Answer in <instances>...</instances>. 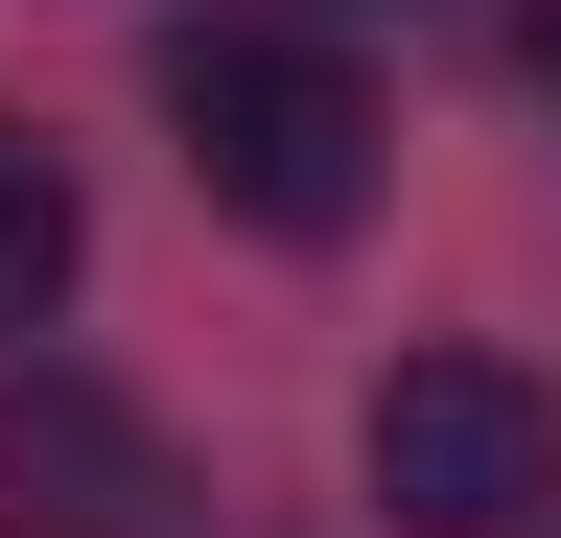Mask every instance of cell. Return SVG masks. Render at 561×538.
Segmentation results:
<instances>
[{
	"instance_id": "obj_3",
	"label": "cell",
	"mask_w": 561,
	"mask_h": 538,
	"mask_svg": "<svg viewBox=\"0 0 561 538\" xmlns=\"http://www.w3.org/2000/svg\"><path fill=\"white\" fill-rule=\"evenodd\" d=\"M0 538H187V445L117 375H0Z\"/></svg>"
},
{
	"instance_id": "obj_2",
	"label": "cell",
	"mask_w": 561,
	"mask_h": 538,
	"mask_svg": "<svg viewBox=\"0 0 561 538\" xmlns=\"http://www.w3.org/2000/svg\"><path fill=\"white\" fill-rule=\"evenodd\" d=\"M351 468H375L398 538H538L561 515V398L515 352H398L375 422H351Z\"/></svg>"
},
{
	"instance_id": "obj_4",
	"label": "cell",
	"mask_w": 561,
	"mask_h": 538,
	"mask_svg": "<svg viewBox=\"0 0 561 538\" xmlns=\"http://www.w3.org/2000/svg\"><path fill=\"white\" fill-rule=\"evenodd\" d=\"M70 257H94V187H70V141H24V117H0V328H47Z\"/></svg>"
},
{
	"instance_id": "obj_5",
	"label": "cell",
	"mask_w": 561,
	"mask_h": 538,
	"mask_svg": "<svg viewBox=\"0 0 561 538\" xmlns=\"http://www.w3.org/2000/svg\"><path fill=\"white\" fill-rule=\"evenodd\" d=\"M328 24H421V0H328Z\"/></svg>"
},
{
	"instance_id": "obj_1",
	"label": "cell",
	"mask_w": 561,
	"mask_h": 538,
	"mask_svg": "<svg viewBox=\"0 0 561 538\" xmlns=\"http://www.w3.org/2000/svg\"><path fill=\"white\" fill-rule=\"evenodd\" d=\"M164 117H187V187L234 234H351L375 211V71L328 47V0L305 24H187L164 47Z\"/></svg>"
}]
</instances>
